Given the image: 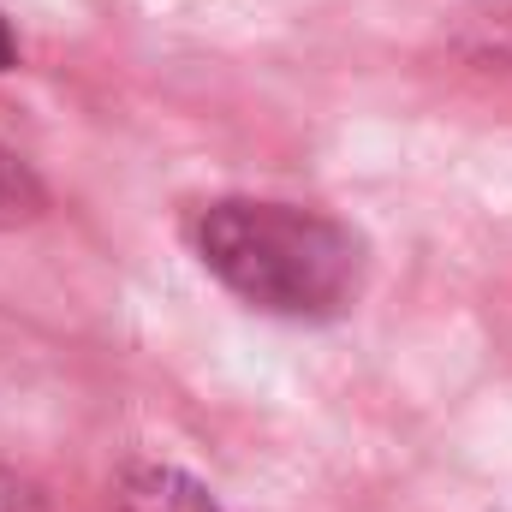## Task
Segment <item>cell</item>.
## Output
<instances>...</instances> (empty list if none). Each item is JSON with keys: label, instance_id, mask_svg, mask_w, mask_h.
<instances>
[{"label": "cell", "instance_id": "obj_1", "mask_svg": "<svg viewBox=\"0 0 512 512\" xmlns=\"http://www.w3.org/2000/svg\"><path fill=\"white\" fill-rule=\"evenodd\" d=\"M185 239L227 292H239L268 316L322 322L358 298V239L316 209L221 197L185 221Z\"/></svg>", "mask_w": 512, "mask_h": 512}, {"label": "cell", "instance_id": "obj_2", "mask_svg": "<svg viewBox=\"0 0 512 512\" xmlns=\"http://www.w3.org/2000/svg\"><path fill=\"white\" fill-rule=\"evenodd\" d=\"M114 512H221L215 495L179 465H126L114 483Z\"/></svg>", "mask_w": 512, "mask_h": 512}, {"label": "cell", "instance_id": "obj_3", "mask_svg": "<svg viewBox=\"0 0 512 512\" xmlns=\"http://www.w3.org/2000/svg\"><path fill=\"white\" fill-rule=\"evenodd\" d=\"M42 209H48V191H42V179L30 173V161H18V155L0 143V233H12V227H30Z\"/></svg>", "mask_w": 512, "mask_h": 512}, {"label": "cell", "instance_id": "obj_4", "mask_svg": "<svg viewBox=\"0 0 512 512\" xmlns=\"http://www.w3.org/2000/svg\"><path fill=\"white\" fill-rule=\"evenodd\" d=\"M0 512H42V495H36L24 477L0 471Z\"/></svg>", "mask_w": 512, "mask_h": 512}, {"label": "cell", "instance_id": "obj_5", "mask_svg": "<svg viewBox=\"0 0 512 512\" xmlns=\"http://www.w3.org/2000/svg\"><path fill=\"white\" fill-rule=\"evenodd\" d=\"M18 66V30L6 24V12H0V72H12Z\"/></svg>", "mask_w": 512, "mask_h": 512}]
</instances>
